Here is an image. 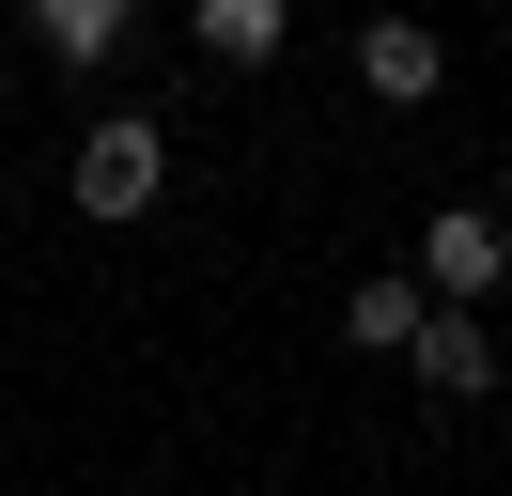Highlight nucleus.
I'll return each instance as SVG.
<instances>
[{"instance_id": "nucleus-2", "label": "nucleus", "mask_w": 512, "mask_h": 496, "mask_svg": "<svg viewBox=\"0 0 512 496\" xmlns=\"http://www.w3.org/2000/svg\"><path fill=\"white\" fill-rule=\"evenodd\" d=\"M497 279H512V233H497V217H481V202H435V217H419V295H450V310H481V295H497Z\"/></svg>"}, {"instance_id": "nucleus-1", "label": "nucleus", "mask_w": 512, "mask_h": 496, "mask_svg": "<svg viewBox=\"0 0 512 496\" xmlns=\"http://www.w3.org/2000/svg\"><path fill=\"white\" fill-rule=\"evenodd\" d=\"M63 186H78V217H94V233H125V217H140V202L171 186V140H156V124H94Z\"/></svg>"}, {"instance_id": "nucleus-4", "label": "nucleus", "mask_w": 512, "mask_h": 496, "mask_svg": "<svg viewBox=\"0 0 512 496\" xmlns=\"http://www.w3.org/2000/svg\"><path fill=\"white\" fill-rule=\"evenodd\" d=\"M357 78H373L388 109H419V93L450 78V47H435V31H419V16H373V31H357Z\"/></svg>"}, {"instance_id": "nucleus-3", "label": "nucleus", "mask_w": 512, "mask_h": 496, "mask_svg": "<svg viewBox=\"0 0 512 496\" xmlns=\"http://www.w3.org/2000/svg\"><path fill=\"white\" fill-rule=\"evenodd\" d=\"M404 357H419V388H450V403H481V388H497V341H481V326H466L450 295H435V310L404 326Z\"/></svg>"}, {"instance_id": "nucleus-5", "label": "nucleus", "mask_w": 512, "mask_h": 496, "mask_svg": "<svg viewBox=\"0 0 512 496\" xmlns=\"http://www.w3.org/2000/svg\"><path fill=\"white\" fill-rule=\"evenodd\" d=\"M125 16H140V0H32V47H47V62H78V78H94V62L125 47Z\"/></svg>"}, {"instance_id": "nucleus-6", "label": "nucleus", "mask_w": 512, "mask_h": 496, "mask_svg": "<svg viewBox=\"0 0 512 496\" xmlns=\"http://www.w3.org/2000/svg\"><path fill=\"white\" fill-rule=\"evenodd\" d=\"M295 0H202V62H280Z\"/></svg>"}, {"instance_id": "nucleus-7", "label": "nucleus", "mask_w": 512, "mask_h": 496, "mask_svg": "<svg viewBox=\"0 0 512 496\" xmlns=\"http://www.w3.org/2000/svg\"><path fill=\"white\" fill-rule=\"evenodd\" d=\"M419 310H435L419 279H357V295H342V341H373V357H404V326H419Z\"/></svg>"}]
</instances>
